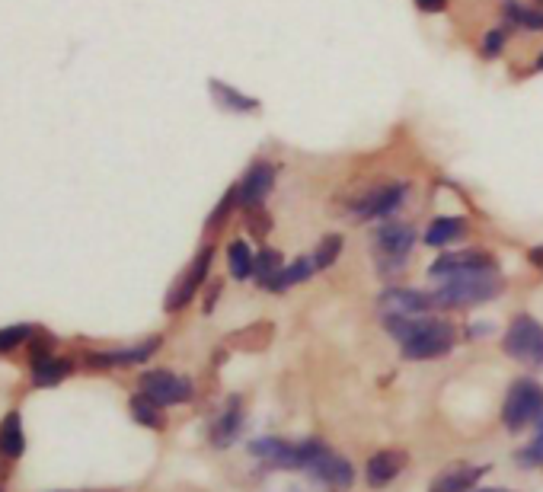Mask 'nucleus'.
<instances>
[{
	"label": "nucleus",
	"instance_id": "obj_1",
	"mask_svg": "<svg viewBox=\"0 0 543 492\" xmlns=\"http://www.w3.org/2000/svg\"><path fill=\"white\" fill-rule=\"evenodd\" d=\"M384 330L400 342L406 362H432V358L451 355L457 346V330L451 320L435 314L419 317H381Z\"/></svg>",
	"mask_w": 543,
	"mask_h": 492
},
{
	"label": "nucleus",
	"instance_id": "obj_2",
	"mask_svg": "<svg viewBox=\"0 0 543 492\" xmlns=\"http://www.w3.org/2000/svg\"><path fill=\"white\" fill-rule=\"evenodd\" d=\"M409 192H413V186L403 183V179H381V183L358 189L355 195H345L342 211L349 215L352 224L387 221V218H397V211L406 205Z\"/></svg>",
	"mask_w": 543,
	"mask_h": 492
},
{
	"label": "nucleus",
	"instance_id": "obj_3",
	"mask_svg": "<svg viewBox=\"0 0 543 492\" xmlns=\"http://www.w3.org/2000/svg\"><path fill=\"white\" fill-rule=\"evenodd\" d=\"M505 291V278L499 269L492 272H467V275H454V278H441L435 294V304L444 310H470L496 301Z\"/></svg>",
	"mask_w": 543,
	"mask_h": 492
},
{
	"label": "nucleus",
	"instance_id": "obj_4",
	"mask_svg": "<svg viewBox=\"0 0 543 492\" xmlns=\"http://www.w3.org/2000/svg\"><path fill=\"white\" fill-rule=\"evenodd\" d=\"M301 451V470H307L310 477H317L323 486L329 489H349L352 480H355V470L352 464L345 461V457H339L336 451H329L323 441H301L298 445Z\"/></svg>",
	"mask_w": 543,
	"mask_h": 492
},
{
	"label": "nucleus",
	"instance_id": "obj_5",
	"mask_svg": "<svg viewBox=\"0 0 543 492\" xmlns=\"http://www.w3.org/2000/svg\"><path fill=\"white\" fill-rule=\"evenodd\" d=\"M543 416V387L534 377H518L508 387L505 403H502V422L508 432H524Z\"/></svg>",
	"mask_w": 543,
	"mask_h": 492
},
{
	"label": "nucleus",
	"instance_id": "obj_6",
	"mask_svg": "<svg viewBox=\"0 0 543 492\" xmlns=\"http://www.w3.org/2000/svg\"><path fill=\"white\" fill-rule=\"evenodd\" d=\"M502 352L524 368L543 371V326L531 314H518L502 336Z\"/></svg>",
	"mask_w": 543,
	"mask_h": 492
},
{
	"label": "nucleus",
	"instance_id": "obj_7",
	"mask_svg": "<svg viewBox=\"0 0 543 492\" xmlns=\"http://www.w3.org/2000/svg\"><path fill=\"white\" fill-rule=\"evenodd\" d=\"M215 243H205L199 253H195V259L186 266V272L176 278V285L167 291V301H163V310L167 314H179V310H186L192 301H195V294H199L208 282V272H211V262H215Z\"/></svg>",
	"mask_w": 543,
	"mask_h": 492
},
{
	"label": "nucleus",
	"instance_id": "obj_8",
	"mask_svg": "<svg viewBox=\"0 0 543 492\" xmlns=\"http://www.w3.org/2000/svg\"><path fill=\"white\" fill-rule=\"evenodd\" d=\"M278 163L269 157H256L250 160V167L243 170V176L237 179V195H240V211L246 208H262L269 202V195L275 192L278 183Z\"/></svg>",
	"mask_w": 543,
	"mask_h": 492
},
{
	"label": "nucleus",
	"instance_id": "obj_9",
	"mask_svg": "<svg viewBox=\"0 0 543 492\" xmlns=\"http://www.w3.org/2000/svg\"><path fill=\"white\" fill-rule=\"evenodd\" d=\"M138 390L144 397H151L154 403L160 406H179V403H189L192 400V381L176 371H167V368H154V371H144L138 377Z\"/></svg>",
	"mask_w": 543,
	"mask_h": 492
},
{
	"label": "nucleus",
	"instance_id": "obj_10",
	"mask_svg": "<svg viewBox=\"0 0 543 492\" xmlns=\"http://www.w3.org/2000/svg\"><path fill=\"white\" fill-rule=\"evenodd\" d=\"M432 310H438L432 291L393 285L377 294V317H419V314H432Z\"/></svg>",
	"mask_w": 543,
	"mask_h": 492
},
{
	"label": "nucleus",
	"instance_id": "obj_11",
	"mask_svg": "<svg viewBox=\"0 0 543 492\" xmlns=\"http://www.w3.org/2000/svg\"><path fill=\"white\" fill-rule=\"evenodd\" d=\"M416 240H419L416 227L409 224V221H400V218L377 221L374 234H371L374 256H393V259H409Z\"/></svg>",
	"mask_w": 543,
	"mask_h": 492
},
{
	"label": "nucleus",
	"instance_id": "obj_12",
	"mask_svg": "<svg viewBox=\"0 0 543 492\" xmlns=\"http://www.w3.org/2000/svg\"><path fill=\"white\" fill-rule=\"evenodd\" d=\"M492 269H499V259L489 250H454V253H441L429 266V275L441 282V278H454L467 272H492Z\"/></svg>",
	"mask_w": 543,
	"mask_h": 492
},
{
	"label": "nucleus",
	"instance_id": "obj_13",
	"mask_svg": "<svg viewBox=\"0 0 543 492\" xmlns=\"http://www.w3.org/2000/svg\"><path fill=\"white\" fill-rule=\"evenodd\" d=\"M163 346V336H151L128 349H112V352H90L84 362L90 371H109V368H128V365H144L157 349Z\"/></svg>",
	"mask_w": 543,
	"mask_h": 492
},
{
	"label": "nucleus",
	"instance_id": "obj_14",
	"mask_svg": "<svg viewBox=\"0 0 543 492\" xmlns=\"http://www.w3.org/2000/svg\"><path fill=\"white\" fill-rule=\"evenodd\" d=\"M406 467H409V454H406V451H400V448L377 451L371 461L365 464V480H368V486L381 489V486L397 480Z\"/></svg>",
	"mask_w": 543,
	"mask_h": 492
},
{
	"label": "nucleus",
	"instance_id": "obj_15",
	"mask_svg": "<svg viewBox=\"0 0 543 492\" xmlns=\"http://www.w3.org/2000/svg\"><path fill=\"white\" fill-rule=\"evenodd\" d=\"M208 90H211V100H215V106L221 112H230V116H253V112L262 109V103L256 100V96L243 93L234 84H224V80H218V77L208 80Z\"/></svg>",
	"mask_w": 543,
	"mask_h": 492
},
{
	"label": "nucleus",
	"instance_id": "obj_16",
	"mask_svg": "<svg viewBox=\"0 0 543 492\" xmlns=\"http://www.w3.org/2000/svg\"><path fill=\"white\" fill-rule=\"evenodd\" d=\"M250 454L266 461L269 467H282V470H301V451L298 445H288L282 438H256L250 441Z\"/></svg>",
	"mask_w": 543,
	"mask_h": 492
},
{
	"label": "nucleus",
	"instance_id": "obj_17",
	"mask_svg": "<svg viewBox=\"0 0 543 492\" xmlns=\"http://www.w3.org/2000/svg\"><path fill=\"white\" fill-rule=\"evenodd\" d=\"M467 231H470L467 218H460V215H435V218L429 221V227H425L422 243L432 246V250H444V246L464 240Z\"/></svg>",
	"mask_w": 543,
	"mask_h": 492
},
{
	"label": "nucleus",
	"instance_id": "obj_18",
	"mask_svg": "<svg viewBox=\"0 0 543 492\" xmlns=\"http://www.w3.org/2000/svg\"><path fill=\"white\" fill-rule=\"evenodd\" d=\"M275 339V323L272 320H256L250 326H243V330L230 333L227 336V349L234 352H266Z\"/></svg>",
	"mask_w": 543,
	"mask_h": 492
},
{
	"label": "nucleus",
	"instance_id": "obj_19",
	"mask_svg": "<svg viewBox=\"0 0 543 492\" xmlns=\"http://www.w3.org/2000/svg\"><path fill=\"white\" fill-rule=\"evenodd\" d=\"M502 23L521 32H543V4H524V0H502Z\"/></svg>",
	"mask_w": 543,
	"mask_h": 492
},
{
	"label": "nucleus",
	"instance_id": "obj_20",
	"mask_svg": "<svg viewBox=\"0 0 543 492\" xmlns=\"http://www.w3.org/2000/svg\"><path fill=\"white\" fill-rule=\"evenodd\" d=\"M486 473V467H470V464H454L432 480L429 492H470Z\"/></svg>",
	"mask_w": 543,
	"mask_h": 492
},
{
	"label": "nucleus",
	"instance_id": "obj_21",
	"mask_svg": "<svg viewBox=\"0 0 543 492\" xmlns=\"http://www.w3.org/2000/svg\"><path fill=\"white\" fill-rule=\"evenodd\" d=\"M240 429H243V409H240V400L234 397L224 406V413L215 419V425H211V445H215V448L234 445V438L240 435Z\"/></svg>",
	"mask_w": 543,
	"mask_h": 492
},
{
	"label": "nucleus",
	"instance_id": "obj_22",
	"mask_svg": "<svg viewBox=\"0 0 543 492\" xmlns=\"http://www.w3.org/2000/svg\"><path fill=\"white\" fill-rule=\"evenodd\" d=\"M314 272H317L314 259H310V256H298L294 262H288V266H282V272H278V275L272 278V282L266 285V291H272V294H285V291L294 288V285L310 282V278H314Z\"/></svg>",
	"mask_w": 543,
	"mask_h": 492
},
{
	"label": "nucleus",
	"instance_id": "obj_23",
	"mask_svg": "<svg viewBox=\"0 0 543 492\" xmlns=\"http://www.w3.org/2000/svg\"><path fill=\"white\" fill-rule=\"evenodd\" d=\"M253 269H256V253L250 250V243L246 240H230L227 243V272L234 282H250L253 278Z\"/></svg>",
	"mask_w": 543,
	"mask_h": 492
},
{
	"label": "nucleus",
	"instance_id": "obj_24",
	"mask_svg": "<svg viewBox=\"0 0 543 492\" xmlns=\"http://www.w3.org/2000/svg\"><path fill=\"white\" fill-rule=\"evenodd\" d=\"M0 454L10 457V461L26 454V432L20 413H7L4 422H0Z\"/></svg>",
	"mask_w": 543,
	"mask_h": 492
},
{
	"label": "nucleus",
	"instance_id": "obj_25",
	"mask_svg": "<svg viewBox=\"0 0 543 492\" xmlns=\"http://www.w3.org/2000/svg\"><path fill=\"white\" fill-rule=\"evenodd\" d=\"M240 211V195H237V183L234 186H227L224 189V195L218 199V205L211 208V215H208V221H205V234L208 237H215L218 231H224V227L234 221V215Z\"/></svg>",
	"mask_w": 543,
	"mask_h": 492
},
{
	"label": "nucleus",
	"instance_id": "obj_26",
	"mask_svg": "<svg viewBox=\"0 0 543 492\" xmlns=\"http://www.w3.org/2000/svg\"><path fill=\"white\" fill-rule=\"evenodd\" d=\"M74 374L71 358H42L39 365H32V384L36 387H58L64 377Z\"/></svg>",
	"mask_w": 543,
	"mask_h": 492
},
{
	"label": "nucleus",
	"instance_id": "obj_27",
	"mask_svg": "<svg viewBox=\"0 0 543 492\" xmlns=\"http://www.w3.org/2000/svg\"><path fill=\"white\" fill-rule=\"evenodd\" d=\"M128 409H131V416H135V422L144 425V429H154V432L167 429V419H163V406L154 403L151 397H144L141 390L135 393V397H131Z\"/></svg>",
	"mask_w": 543,
	"mask_h": 492
},
{
	"label": "nucleus",
	"instance_id": "obj_28",
	"mask_svg": "<svg viewBox=\"0 0 543 492\" xmlns=\"http://www.w3.org/2000/svg\"><path fill=\"white\" fill-rule=\"evenodd\" d=\"M282 266H285V256H282V250H275V246H269V243H259V253H256V269H253V282L259 285V288H266L272 278L282 272Z\"/></svg>",
	"mask_w": 543,
	"mask_h": 492
},
{
	"label": "nucleus",
	"instance_id": "obj_29",
	"mask_svg": "<svg viewBox=\"0 0 543 492\" xmlns=\"http://www.w3.org/2000/svg\"><path fill=\"white\" fill-rule=\"evenodd\" d=\"M342 250H345V237L342 234H326V237H320V243L314 246V266H317V272H326V269H333L336 262H339V256H342Z\"/></svg>",
	"mask_w": 543,
	"mask_h": 492
},
{
	"label": "nucleus",
	"instance_id": "obj_30",
	"mask_svg": "<svg viewBox=\"0 0 543 492\" xmlns=\"http://www.w3.org/2000/svg\"><path fill=\"white\" fill-rule=\"evenodd\" d=\"M243 227H246V234H250L253 240L266 243L269 234L275 231V218L266 211V205H262V208H246L243 211Z\"/></svg>",
	"mask_w": 543,
	"mask_h": 492
},
{
	"label": "nucleus",
	"instance_id": "obj_31",
	"mask_svg": "<svg viewBox=\"0 0 543 492\" xmlns=\"http://www.w3.org/2000/svg\"><path fill=\"white\" fill-rule=\"evenodd\" d=\"M508 26H492V29H486L483 36H480V58L483 61H496V58H502V52L508 48Z\"/></svg>",
	"mask_w": 543,
	"mask_h": 492
},
{
	"label": "nucleus",
	"instance_id": "obj_32",
	"mask_svg": "<svg viewBox=\"0 0 543 492\" xmlns=\"http://www.w3.org/2000/svg\"><path fill=\"white\" fill-rule=\"evenodd\" d=\"M32 326H26V323H13V326H4L0 330V355H10V352H16L20 346H26V342L32 339Z\"/></svg>",
	"mask_w": 543,
	"mask_h": 492
},
{
	"label": "nucleus",
	"instance_id": "obj_33",
	"mask_svg": "<svg viewBox=\"0 0 543 492\" xmlns=\"http://www.w3.org/2000/svg\"><path fill=\"white\" fill-rule=\"evenodd\" d=\"M534 425H537V432H534V438H531V445H524V448L518 451V461H521L524 467H531V470L543 467V416H540Z\"/></svg>",
	"mask_w": 543,
	"mask_h": 492
},
{
	"label": "nucleus",
	"instance_id": "obj_34",
	"mask_svg": "<svg viewBox=\"0 0 543 492\" xmlns=\"http://www.w3.org/2000/svg\"><path fill=\"white\" fill-rule=\"evenodd\" d=\"M52 349H55V336L52 333H32V342H29V362L39 365L42 358H52Z\"/></svg>",
	"mask_w": 543,
	"mask_h": 492
},
{
	"label": "nucleus",
	"instance_id": "obj_35",
	"mask_svg": "<svg viewBox=\"0 0 543 492\" xmlns=\"http://www.w3.org/2000/svg\"><path fill=\"white\" fill-rule=\"evenodd\" d=\"M413 4H416V10L425 13V16H438V13L448 10V0H413Z\"/></svg>",
	"mask_w": 543,
	"mask_h": 492
},
{
	"label": "nucleus",
	"instance_id": "obj_36",
	"mask_svg": "<svg viewBox=\"0 0 543 492\" xmlns=\"http://www.w3.org/2000/svg\"><path fill=\"white\" fill-rule=\"evenodd\" d=\"M221 282H211V288H208V294H205V304H202V310L205 314H211V310H215V304H218V298H221Z\"/></svg>",
	"mask_w": 543,
	"mask_h": 492
},
{
	"label": "nucleus",
	"instance_id": "obj_37",
	"mask_svg": "<svg viewBox=\"0 0 543 492\" xmlns=\"http://www.w3.org/2000/svg\"><path fill=\"white\" fill-rule=\"evenodd\" d=\"M528 262H531L534 269L543 272V243H540V246H531V250H528Z\"/></svg>",
	"mask_w": 543,
	"mask_h": 492
},
{
	"label": "nucleus",
	"instance_id": "obj_38",
	"mask_svg": "<svg viewBox=\"0 0 543 492\" xmlns=\"http://www.w3.org/2000/svg\"><path fill=\"white\" fill-rule=\"evenodd\" d=\"M486 333H492V323H480V326H473V330H470L467 336H486Z\"/></svg>",
	"mask_w": 543,
	"mask_h": 492
},
{
	"label": "nucleus",
	"instance_id": "obj_39",
	"mask_svg": "<svg viewBox=\"0 0 543 492\" xmlns=\"http://www.w3.org/2000/svg\"><path fill=\"white\" fill-rule=\"evenodd\" d=\"M4 461H10V457H4ZM4 461H0V483H4L7 477H10V470H7V464Z\"/></svg>",
	"mask_w": 543,
	"mask_h": 492
},
{
	"label": "nucleus",
	"instance_id": "obj_40",
	"mask_svg": "<svg viewBox=\"0 0 543 492\" xmlns=\"http://www.w3.org/2000/svg\"><path fill=\"white\" fill-rule=\"evenodd\" d=\"M531 71H534V74H543V52L534 58V68H531Z\"/></svg>",
	"mask_w": 543,
	"mask_h": 492
},
{
	"label": "nucleus",
	"instance_id": "obj_41",
	"mask_svg": "<svg viewBox=\"0 0 543 492\" xmlns=\"http://www.w3.org/2000/svg\"><path fill=\"white\" fill-rule=\"evenodd\" d=\"M480 492H512V489H480Z\"/></svg>",
	"mask_w": 543,
	"mask_h": 492
},
{
	"label": "nucleus",
	"instance_id": "obj_42",
	"mask_svg": "<svg viewBox=\"0 0 543 492\" xmlns=\"http://www.w3.org/2000/svg\"><path fill=\"white\" fill-rule=\"evenodd\" d=\"M534 4H543V0H534Z\"/></svg>",
	"mask_w": 543,
	"mask_h": 492
}]
</instances>
